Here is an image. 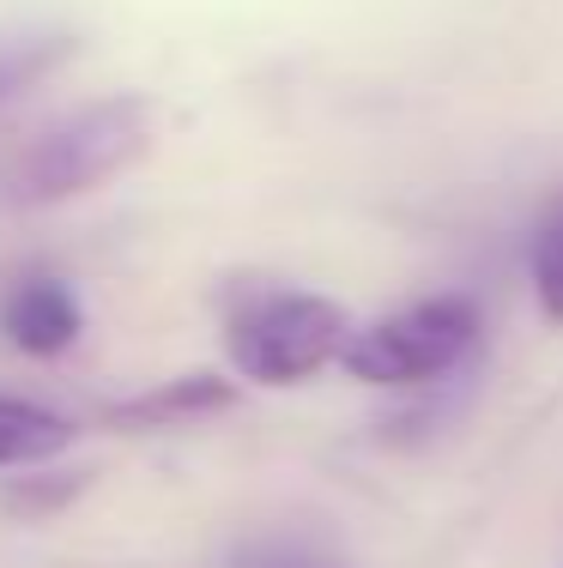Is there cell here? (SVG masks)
I'll return each instance as SVG.
<instances>
[{
  "label": "cell",
  "mask_w": 563,
  "mask_h": 568,
  "mask_svg": "<svg viewBox=\"0 0 563 568\" xmlns=\"http://www.w3.org/2000/svg\"><path fill=\"white\" fill-rule=\"evenodd\" d=\"M158 115L145 98H98L79 103L73 115L37 128L24 145L0 158V206L12 212H43L91 187L115 182L152 152Z\"/></svg>",
  "instance_id": "1"
},
{
  "label": "cell",
  "mask_w": 563,
  "mask_h": 568,
  "mask_svg": "<svg viewBox=\"0 0 563 568\" xmlns=\"http://www.w3.org/2000/svg\"><path fill=\"white\" fill-rule=\"evenodd\" d=\"M352 321L333 296L291 291V284H249L224 303V351L243 382L298 387L345 357Z\"/></svg>",
  "instance_id": "2"
},
{
  "label": "cell",
  "mask_w": 563,
  "mask_h": 568,
  "mask_svg": "<svg viewBox=\"0 0 563 568\" xmlns=\"http://www.w3.org/2000/svg\"><path fill=\"white\" fill-rule=\"evenodd\" d=\"M479 333H485V321H479L473 296H454V291L424 296V303L394 308V315L358 327L345 357H340V369L352 382H370V387H424L436 375L461 369L473 357Z\"/></svg>",
  "instance_id": "3"
},
{
  "label": "cell",
  "mask_w": 563,
  "mask_h": 568,
  "mask_svg": "<svg viewBox=\"0 0 563 568\" xmlns=\"http://www.w3.org/2000/svg\"><path fill=\"white\" fill-rule=\"evenodd\" d=\"M0 333H7L12 351L24 357H61V351L79 345L86 333V303L79 291L56 273H24L7 284L0 296Z\"/></svg>",
  "instance_id": "4"
},
{
  "label": "cell",
  "mask_w": 563,
  "mask_h": 568,
  "mask_svg": "<svg viewBox=\"0 0 563 568\" xmlns=\"http://www.w3.org/2000/svg\"><path fill=\"white\" fill-rule=\"evenodd\" d=\"M237 387L224 375H177V382H158L145 394H133L122 405H110V424L122 429H188V424H207V417L231 412Z\"/></svg>",
  "instance_id": "5"
},
{
  "label": "cell",
  "mask_w": 563,
  "mask_h": 568,
  "mask_svg": "<svg viewBox=\"0 0 563 568\" xmlns=\"http://www.w3.org/2000/svg\"><path fill=\"white\" fill-rule=\"evenodd\" d=\"M79 37L61 24H19V31H0V115L19 110L49 73H61L73 61Z\"/></svg>",
  "instance_id": "6"
},
{
  "label": "cell",
  "mask_w": 563,
  "mask_h": 568,
  "mask_svg": "<svg viewBox=\"0 0 563 568\" xmlns=\"http://www.w3.org/2000/svg\"><path fill=\"white\" fill-rule=\"evenodd\" d=\"M73 448V424L61 412L37 399H12L0 394V471H19V466H43Z\"/></svg>",
  "instance_id": "7"
},
{
  "label": "cell",
  "mask_w": 563,
  "mask_h": 568,
  "mask_svg": "<svg viewBox=\"0 0 563 568\" xmlns=\"http://www.w3.org/2000/svg\"><path fill=\"white\" fill-rule=\"evenodd\" d=\"M527 273H533V296H540V315L563 327V200L545 212L540 236H533L527 254Z\"/></svg>",
  "instance_id": "8"
},
{
  "label": "cell",
  "mask_w": 563,
  "mask_h": 568,
  "mask_svg": "<svg viewBox=\"0 0 563 568\" xmlns=\"http://www.w3.org/2000/svg\"><path fill=\"white\" fill-rule=\"evenodd\" d=\"M261 568H333V562H321V557H267Z\"/></svg>",
  "instance_id": "9"
}]
</instances>
